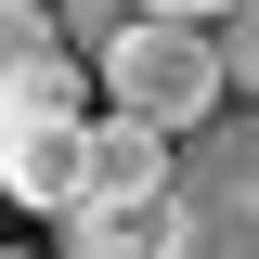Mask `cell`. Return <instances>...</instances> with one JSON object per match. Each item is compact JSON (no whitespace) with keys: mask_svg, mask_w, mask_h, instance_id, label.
<instances>
[{"mask_svg":"<svg viewBox=\"0 0 259 259\" xmlns=\"http://www.w3.org/2000/svg\"><path fill=\"white\" fill-rule=\"evenodd\" d=\"M143 259H259V104L207 117L168 143V194H156V246Z\"/></svg>","mask_w":259,"mask_h":259,"instance_id":"obj_1","label":"cell"},{"mask_svg":"<svg viewBox=\"0 0 259 259\" xmlns=\"http://www.w3.org/2000/svg\"><path fill=\"white\" fill-rule=\"evenodd\" d=\"M104 104H130V117H156L168 143H182V130H207L233 104V78H221V39L207 26H182V13H130L117 39H104Z\"/></svg>","mask_w":259,"mask_h":259,"instance_id":"obj_2","label":"cell"},{"mask_svg":"<svg viewBox=\"0 0 259 259\" xmlns=\"http://www.w3.org/2000/svg\"><path fill=\"white\" fill-rule=\"evenodd\" d=\"M78 168H91V104H65V91H13L0 104V207L52 221L78 194Z\"/></svg>","mask_w":259,"mask_h":259,"instance_id":"obj_3","label":"cell"},{"mask_svg":"<svg viewBox=\"0 0 259 259\" xmlns=\"http://www.w3.org/2000/svg\"><path fill=\"white\" fill-rule=\"evenodd\" d=\"M78 194H104V207H156L168 194V130L156 117H91V168H78Z\"/></svg>","mask_w":259,"mask_h":259,"instance_id":"obj_4","label":"cell"},{"mask_svg":"<svg viewBox=\"0 0 259 259\" xmlns=\"http://www.w3.org/2000/svg\"><path fill=\"white\" fill-rule=\"evenodd\" d=\"M65 259H143L156 246V207H104V194H65Z\"/></svg>","mask_w":259,"mask_h":259,"instance_id":"obj_5","label":"cell"},{"mask_svg":"<svg viewBox=\"0 0 259 259\" xmlns=\"http://www.w3.org/2000/svg\"><path fill=\"white\" fill-rule=\"evenodd\" d=\"M39 52H65V26H52V0H0V104H13V78H26Z\"/></svg>","mask_w":259,"mask_h":259,"instance_id":"obj_6","label":"cell"},{"mask_svg":"<svg viewBox=\"0 0 259 259\" xmlns=\"http://www.w3.org/2000/svg\"><path fill=\"white\" fill-rule=\"evenodd\" d=\"M207 39H221V78H233V104H259V0H233Z\"/></svg>","mask_w":259,"mask_h":259,"instance_id":"obj_7","label":"cell"},{"mask_svg":"<svg viewBox=\"0 0 259 259\" xmlns=\"http://www.w3.org/2000/svg\"><path fill=\"white\" fill-rule=\"evenodd\" d=\"M143 0H52V26H65V52H104V39L130 26Z\"/></svg>","mask_w":259,"mask_h":259,"instance_id":"obj_8","label":"cell"},{"mask_svg":"<svg viewBox=\"0 0 259 259\" xmlns=\"http://www.w3.org/2000/svg\"><path fill=\"white\" fill-rule=\"evenodd\" d=\"M143 13H182V26H221L233 0H143Z\"/></svg>","mask_w":259,"mask_h":259,"instance_id":"obj_9","label":"cell"},{"mask_svg":"<svg viewBox=\"0 0 259 259\" xmlns=\"http://www.w3.org/2000/svg\"><path fill=\"white\" fill-rule=\"evenodd\" d=\"M0 259H26V246H0Z\"/></svg>","mask_w":259,"mask_h":259,"instance_id":"obj_10","label":"cell"}]
</instances>
